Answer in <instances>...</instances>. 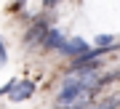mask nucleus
<instances>
[{"label": "nucleus", "instance_id": "1", "mask_svg": "<svg viewBox=\"0 0 120 109\" xmlns=\"http://www.w3.org/2000/svg\"><path fill=\"white\" fill-rule=\"evenodd\" d=\"M32 93H35V83L32 80H16V85L11 88L8 98L11 101H27V98H32Z\"/></svg>", "mask_w": 120, "mask_h": 109}, {"label": "nucleus", "instance_id": "2", "mask_svg": "<svg viewBox=\"0 0 120 109\" xmlns=\"http://www.w3.org/2000/svg\"><path fill=\"white\" fill-rule=\"evenodd\" d=\"M59 51L64 56H75V59H77V56H83L88 51V43L83 40V37H69V40H64V45H61Z\"/></svg>", "mask_w": 120, "mask_h": 109}, {"label": "nucleus", "instance_id": "3", "mask_svg": "<svg viewBox=\"0 0 120 109\" xmlns=\"http://www.w3.org/2000/svg\"><path fill=\"white\" fill-rule=\"evenodd\" d=\"M45 32H48L45 21H38V24H32V27H30V32L24 35V43H27V45H35V43H43Z\"/></svg>", "mask_w": 120, "mask_h": 109}, {"label": "nucleus", "instance_id": "4", "mask_svg": "<svg viewBox=\"0 0 120 109\" xmlns=\"http://www.w3.org/2000/svg\"><path fill=\"white\" fill-rule=\"evenodd\" d=\"M64 32H61V29H48L45 32V37H43V45L45 48H56V51H59L61 45H64Z\"/></svg>", "mask_w": 120, "mask_h": 109}, {"label": "nucleus", "instance_id": "5", "mask_svg": "<svg viewBox=\"0 0 120 109\" xmlns=\"http://www.w3.org/2000/svg\"><path fill=\"white\" fill-rule=\"evenodd\" d=\"M96 45L101 48V51L107 48V45H112V35H99V37H96Z\"/></svg>", "mask_w": 120, "mask_h": 109}, {"label": "nucleus", "instance_id": "6", "mask_svg": "<svg viewBox=\"0 0 120 109\" xmlns=\"http://www.w3.org/2000/svg\"><path fill=\"white\" fill-rule=\"evenodd\" d=\"M5 61H8V56H5V53H0V67H5Z\"/></svg>", "mask_w": 120, "mask_h": 109}, {"label": "nucleus", "instance_id": "7", "mask_svg": "<svg viewBox=\"0 0 120 109\" xmlns=\"http://www.w3.org/2000/svg\"><path fill=\"white\" fill-rule=\"evenodd\" d=\"M59 3V0H43V5H48V8H51V5H56Z\"/></svg>", "mask_w": 120, "mask_h": 109}, {"label": "nucleus", "instance_id": "8", "mask_svg": "<svg viewBox=\"0 0 120 109\" xmlns=\"http://www.w3.org/2000/svg\"><path fill=\"white\" fill-rule=\"evenodd\" d=\"M24 3H27V0H16V5H24Z\"/></svg>", "mask_w": 120, "mask_h": 109}, {"label": "nucleus", "instance_id": "9", "mask_svg": "<svg viewBox=\"0 0 120 109\" xmlns=\"http://www.w3.org/2000/svg\"><path fill=\"white\" fill-rule=\"evenodd\" d=\"M77 109H83V106H77Z\"/></svg>", "mask_w": 120, "mask_h": 109}]
</instances>
